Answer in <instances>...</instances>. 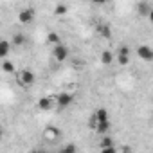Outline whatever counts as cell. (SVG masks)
<instances>
[{
  "mask_svg": "<svg viewBox=\"0 0 153 153\" xmlns=\"http://www.w3.org/2000/svg\"><path fill=\"white\" fill-rule=\"evenodd\" d=\"M47 42H49V43H52L54 47L61 45V38H59V34H58V33H54V31L47 34Z\"/></svg>",
  "mask_w": 153,
  "mask_h": 153,
  "instance_id": "13",
  "label": "cell"
},
{
  "mask_svg": "<svg viewBox=\"0 0 153 153\" xmlns=\"http://www.w3.org/2000/svg\"><path fill=\"white\" fill-rule=\"evenodd\" d=\"M38 153H49V151H45V149H38Z\"/></svg>",
  "mask_w": 153,
  "mask_h": 153,
  "instance_id": "24",
  "label": "cell"
},
{
  "mask_svg": "<svg viewBox=\"0 0 153 153\" xmlns=\"http://www.w3.org/2000/svg\"><path fill=\"white\" fill-rule=\"evenodd\" d=\"M13 43L15 45H24L25 43V36L24 34H13Z\"/></svg>",
  "mask_w": 153,
  "mask_h": 153,
  "instance_id": "18",
  "label": "cell"
},
{
  "mask_svg": "<svg viewBox=\"0 0 153 153\" xmlns=\"http://www.w3.org/2000/svg\"><path fill=\"white\" fill-rule=\"evenodd\" d=\"M33 18H34V11H33L31 7H29V9H22L20 15H18V22H20V24H31Z\"/></svg>",
  "mask_w": 153,
  "mask_h": 153,
  "instance_id": "6",
  "label": "cell"
},
{
  "mask_svg": "<svg viewBox=\"0 0 153 153\" xmlns=\"http://www.w3.org/2000/svg\"><path fill=\"white\" fill-rule=\"evenodd\" d=\"M31 153H38V149H34V151H31Z\"/></svg>",
  "mask_w": 153,
  "mask_h": 153,
  "instance_id": "25",
  "label": "cell"
},
{
  "mask_svg": "<svg viewBox=\"0 0 153 153\" xmlns=\"http://www.w3.org/2000/svg\"><path fill=\"white\" fill-rule=\"evenodd\" d=\"M106 121H108V112H106V108H97L96 114H94L92 123H106Z\"/></svg>",
  "mask_w": 153,
  "mask_h": 153,
  "instance_id": "7",
  "label": "cell"
},
{
  "mask_svg": "<svg viewBox=\"0 0 153 153\" xmlns=\"http://www.w3.org/2000/svg\"><path fill=\"white\" fill-rule=\"evenodd\" d=\"M59 153H76V146H74V144H65V146L59 149Z\"/></svg>",
  "mask_w": 153,
  "mask_h": 153,
  "instance_id": "19",
  "label": "cell"
},
{
  "mask_svg": "<svg viewBox=\"0 0 153 153\" xmlns=\"http://www.w3.org/2000/svg\"><path fill=\"white\" fill-rule=\"evenodd\" d=\"M2 70H4V72H9V74H11V72H15V65H13V63H11L9 59H4V63H2Z\"/></svg>",
  "mask_w": 153,
  "mask_h": 153,
  "instance_id": "17",
  "label": "cell"
},
{
  "mask_svg": "<svg viewBox=\"0 0 153 153\" xmlns=\"http://www.w3.org/2000/svg\"><path fill=\"white\" fill-rule=\"evenodd\" d=\"M7 54H9V42L2 40L0 42V58H7Z\"/></svg>",
  "mask_w": 153,
  "mask_h": 153,
  "instance_id": "15",
  "label": "cell"
},
{
  "mask_svg": "<svg viewBox=\"0 0 153 153\" xmlns=\"http://www.w3.org/2000/svg\"><path fill=\"white\" fill-rule=\"evenodd\" d=\"M121 153H131V151H130V149H128V148H124V149H123V151H121Z\"/></svg>",
  "mask_w": 153,
  "mask_h": 153,
  "instance_id": "23",
  "label": "cell"
},
{
  "mask_svg": "<svg viewBox=\"0 0 153 153\" xmlns=\"http://www.w3.org/2000/svg\"><path fill=\"white\" fill-rule=\"evenodd\" d=\"M52 56H54L58 61H65V59L68 58V49H67L65 45H58V47H54Z\"/></svg>",
  "mask_w": 153,
  "mask_h": 153,
  "instance_id": "4",
  "label": "cell"
},
{
  "mask_svg": "<svg viewBox=\"0 0 153 153\" xmlns=\"http://www.w3.org/2000/svg\"><path fill=\"white\" fill-rule=\"evenodd\" d=\"M67 9H68V7H67L65 4H58V6L54 7V13H56V15H65Z\"/></svg>",
  "mask_w": 153,
  "mask_h": 153,
  "instance_id": "20",
  "label": "cell"
},
{
  "mask_svg": "<svg viewBox=\"0 0 153 153\" xmlns=\"http://www.w3.org/2000/svg\"><path fill=\"white\" fill-rule=\"evenodd\" d=\"M115 59H117V63H119V65L126 67V65L130 63V49H128L126 45H123V47L119 49V52L115 54Z\"/></svg>",
  "mask_w": 153,
  "mask_h": 153,
  "instance_id": "2",
  "label": "cell"
},
{
  "mask_svg": "<svg viewBox=\"0 0 153 153\" xmlns=\"http://www.w3.org/2000/svg\"><path fill=\"white\" fill-rule=\"evenodd\" d=\"M59 135H61V133H59V130H58V128H54V126H49V128H45V130H43V137H45L47 140H56Z\"/></svg>",
  "mask_w": 153,
  "mask_h": 153,
  "instance_id": "8",
  "label": "cell"
},
{
  "mask_svg": "<svg viewBox=\"0 0 153 153\" xmlns=\"http://www.w3.org/2000/svg\"><path fill=\"white\" fill-rule=\"evenodd\" d=\"M54 99H56V97H49V96H47V97H42V99L38 101V108H40V110H51Z\"/></svg>",
  "mask_w": 153,
  "mask_h": 153,
  "instance_id": "10",
  "label": "cell"
},
{
  "mask_svg": "<svg viewBox=\"0 0 153 153\" xmlns=\"http://www.w3.org/2000/svg\"><path fill=\"white\" fill-rule=\"evenodd\" d=\"M97 33H99V36H103L105 40H110V38H112V31H110V27H108L106 24L99 25V27H97Z\"/></svg>",
  "mask_w": 153,
  "mask_h": 153,
  "instance_id": "12",
  "label": "cell"
},
{
  "mask_svg": "<svg viewBox=\"0 0 153 153\" xmlns=\"http://www.w3.org/2000/svg\"><path fill=\"white\" fill-rule=\"evenodd\" d=\"M137 56L144 61H153V49L149 45H139L137 47Z\"/></svg>",
  "mask_w": 153,
  "mask_h": 153,
  "instance_id": "3",
  "label": "cell"
},
{
  "mask_svg": "<svg viewBox=\"0 0 153 153\" xmlns=\"http://www.w3.org/2000/svg\"><path fill=\"white\" fill-rule=\"evenodd\" d=\"M99 153H115V148L112 146V148H105V149H101Z\"/></svg>",
  "mask_w": 153,
  "mask_h": 153,
  "instance_id": "21",
  "label": "cell"
},
{
  "mask_svg": "<svg viewBox=\"0 0 153 153\" xmlns=\"http://www.w3.org/2000/svg\"><path fill=\"white\" fill-rule=\"evenodd\" d=\"M114 58H115V56H114L110 51H103V52H101V63H103V65H110V63L114 61Z\"/></svg>",
  "mask_w": 153,
  "mask_h": 153,
  "instance_id": "14",
  "label": "cell"
},
{
  "mask_svg": "<svg viewBox=\"0 0 153 153\" xmlns=\"http://www.w3.org/2000/svg\"><path fill=\"white\" fill-rule=\"evenodd\" d=\"M151 9H153V6L148 4V2H139V4H137V13H139L140 16H149Z\"/></svg>",
  "mask_w": 153,
  "mask_h": 153,
  "instance_id": "9",
  "label": "cell"
},
{
  "mask_svg": "<svg viewBox=\"0 0 153 153\" xmlns=\"http://www.w3.org/2000/svg\"><path fill=\"white\" fill-rule=\"evenodd\" d=\"M16 79H18V85H22V87H31L33 83H34V72L33 70H29V68H24V70H20L18 72V76H16Z\"/></svg>",
  "mask_w": 153,
  "mask_h": 153,
  "instance_id": "1",
  "label": "cell"
},
{
  "mask_svg": "<svg viewBox=\"0 0 153 153\" xmlns=\"http://www.w3.org/2000/svg\"><path fill=\"white\" fill-rule=\"evenodd\" d=\"M72 101H74V96L68 94V92H61V94L56 96V103L59 106H68V105H72Z\"/></svg>",
  "mask_w": 153,
  "mask_h": 153,
  "instance_id": "5",
  "label": "cell"
},
{
  "mask_svg": "<svg viewBox=\"0 0 153 153\" xmlns=\"http://www.w3.org/2000/svg\"><path fill=\"white\" fill-rule=\"evenodd\" d=\"M148 18H149V22L153 24V9H151V13H149V16H148Z\"/></svg>",
  "mask_w": 153,
  "mask_h": 153,
  "instance_id": "22",
  "label": "cell"
},
{
  "mask_svg": "<svg viewBox=\"0 0 153 153\" xmlns=\"http://www.w3.org/2000/svg\"><path fill=\"white\" fill-rule=\"evenodd\" d=\"M92 124H94V128H96V131H97L99 135H101V133L105 135V133L110 130V121H106V123H92Z\"/></svg>",
  "mask_w": 153,
  "mask_h": 153,
  "instance_id": "11",
  "label": "cell"
},
{
  "mask_svg": "<svg viewBox=\"0 0 153 153\" xmlns=\"http://www.w3.org/2000/svg\"><path fill=\"white\" fill-rule=\"evenodd\" d=\"M112 146H114V140H112L110 137H103L101 142H99V148H101V149H105V148H112Z\"/></svg>",
  "mask_w": 153,
  "mask_h": 153,
  "instance_id": "16",
  "label": "cell"
}]
</instances>
